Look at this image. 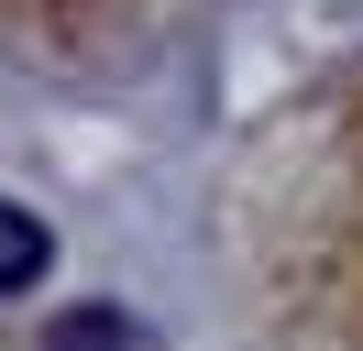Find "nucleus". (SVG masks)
Wrapping results in <instances>:
<instances>
[{"mask_svg": "<svg viewBox=\"0 0 363 351\" xmlns=\"http://www.w3.org/2000/svg\"><path fill=\"white\" fill-rule=\"evenodd\" d=\"M23 275H45V241H33V231H11V219H0V285H23Z\"/></svg>", "mask_w": 363, "mask_h": 351, "instance_id": "1", "label": "nucleus"}]
</instances>
